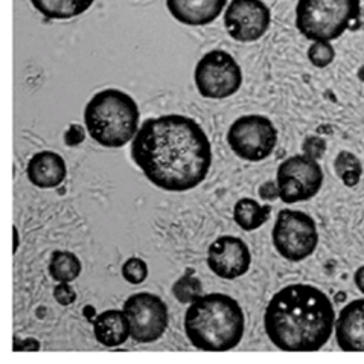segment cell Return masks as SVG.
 Listing matches in <instances>:
<instances>
[{
    "label": "cell",
    "instance_id": "cell-6",
    "mask_svg": "<svg viewBox=\"0 0 364 364\" xmlns=\"http://www.w3.org/2000/svg\"><path fill=\"white\" fill-rule=\"evenodd\" d=\"M273 244L287 261L301 262L309 258L318 244L314 220L301 210H281L273 228Z\"/></svg>",
    "mask_w": 364,
    "mask_h": 364
},
{
    "label": "cell",
    "instance_id": "cell-10",
    "mask_svg": "<svg viewBox=\"0 0 364 364\" xmlns=\"http://www.w3.org/2000/svg\"><path fill=\"white\" fill-rule=\"evenodd\" d=\"M122 309L130 322L132 338L137 343H154L168 329V306L153 293L132 294Z\"/></svg>",
    "mask_w": 364,
    "mask_h": 364
},
{
    "label": "cell",
    "instance_id": "cell-26",
    "mask_svg": "<svg viewBox=\"0 0 364 364\" xmlns=\"http://www.w3.org/2000/svg\"><path fill=\"white\" fill-rule=\"evenodd\" d=\"M85 139V132L82 125L80 124H72L69 127V130L64 134V142H66L68 146H78L84 142Z\"/></svg>",
    "mask_w": 364,
    "mask_h": 364
},
{
    "label": "cell",
    "instance_id": "cell-4",
    "mask_svg": "<svg viewBox=\"0 0 364 364\" xmlns=\"http://www.w3.org/2000/svg\"><path fill=\"white\" fill-rule=\"evenodd\" d=\"M139 107L130 95L107 89L96 93L84 110V124L93 141L105 148H122L139 128Z\"/></svg>",
    "mask_w": 364,
    "mask_h": 364
},
{
    "label": "cell",
    "instance_id": "cell-11",
    "mask_svg": "<svg viewBox=\"0 0 364 364\" xmlns=\"http://www.w3.org/2000/svg\"><path fill=\"white\" fill-rule=\"evenodd\" d=\"M270 23V8L262 0H232L224 14V26L228 29V34L241 43H252L262 38Z\"/></svg>",
    "mask_w": 364,
    "mask_h": 364
},
{
    "label": "cell",
    "instance_id": "cell-30",
    "mask_svg": "<svg viewBox=\"0 0 364 364\" xmlns=\"http://www.w3.org/2000/svg\"><path fill=\"white\" fill-rule=\"evenodd\" d=\"M357 75H358V78L364 82V66H361V68L358 69V73H357Z\"/></svg>",
    "mask_w": 364,
    "mask_h": 364
},
{
    "label": "cell",
    "instance_id": "cell-7",
    "mask_svg": "<svg viewBox=\"0 0 364 364\" xmlns=\"http://www.w3.org/2000/svg\"><path fill=\"white\" fill-rule=\"evenodd\" d=\"M194 80L203 98L226 100L241 89L242 70L229 52L215 49L197 63Z\"/></svg>",
    "mask_w": 364,
    "mask_h": 364
},
{
    "label": "cell",
    "instance_id": "cell-9",
    "mask_svg": "<svg viewBox=\"0 0 364 364\" xmlns=\"http://www.w3.org/2000/svg\"><path fill=\"white\" fill-rule=\"evenodd\" d=\"M276 183L279 198L287 205L308 201L322 189L323 171L316 159L297 154L284 160L277 168Z\"/></svg>",
    "mask_w": 364,
    "mask_h": 364
},
{
    "label": "cell",
    "instance_id": "cell-13",
    "mask_svg": "<svg viewBox=\"0 0 364 364\" xmlns=\"http://www.w3.org/2000/svg\"><path fill=\"white\" fill-rule=\"evenodd\" d=\"M336 338L341 350L364 352V299L341 309L336 320Z\"/></svg>",
    "mask_w": 364,
    "mask_h": 364
},
{
    "label": "cell",
    "instance_id": "cell-25",
    "mask_svg": "<svg viewBox=\"0 0 364 364\" xmlns=\"http://www.w3.org/2000/svg\"><path fill=\"white\" fill-rule=\"evenodd\" d=\"M53 297L61 306H69L75 301H77V293L69 285V282H60L55 288H53Z\"/></svg>",
    "mask_w": 364,
    "mask_h": 364
},
{
    "label": "cell",
    "instance_id": "cell-3",
    "mask_svg": "<svg viewBox=\"0 0 364 364\" xmlns=\"http://www.w3.org/2000/svg\"><path fill=\"white\" fill-rule=\"evenodd\" d=\"M245 320L240 304L221 293L196 299L185 316V333L200 350L228 352L237 348L244 336Z\"/></svg>",
    "mask_w": 364,
    "mask_h": 364
},
{
    "label": "cell",
    "instance_id": "cell-18",
    "mask_svg": "<svg viewBox=\"0 0 364 364\" xmlns=\"http://www.w3.org/2000/svg\"><path fill=\"white\" fill-rule=\"evenodd\" d=\"M270 215L272 208L261 206L259 203L253 198H241L233 208V218L237 221L238 226L245 232L259 229L269 221Z\"/></svg>",
    "mask_w": 364,
    "mask_h": 364
},
{
    "label": "cell",
    "instance_id": "cell-17",
    "mask_svg": "<svg viewBox=\"0 0 364 364\" xmlns=\"http://www.w3.org/2000/svg\"><path fill=\"white\" fill-rule=\"evenodd\" d=\"M40 14L52 20H69L87 11L95 0H29Z\"/></svg>",
    "mask_w": 364,
    "mask_h": 364
},
{
    "label": "cell",
    "instance_id": "cell-8",
    "mask_svg": "<svg viewBox=\"0 0 364 364\" xmlns=\"http://www.w3.org/2000/svg\"><path fill=\"white\" fill-rule=\"evenodd\" d=\"M232 151L247 162H262L274 151L277 130L273 122L262 114L241 116L228 133Z\"/></svg>",
    "mask_w": 364,
    "mask_h": 364
},
{
    "label": "cell",
    "instance_id": "cell-1",
    "mask_svg": "<svg viewBox=\"0 0 364 364\" xmlns=\"http://www.w3.org/2000/svg\"><path fill=\"white\" fill-rule=\"evenodd\" d=\"M132 156L154 186L169 192L197 188L212 165L205 130L192 117L181 114L146 119L133 139Z\"/></svg>",
    "mask_w": 364,
    "mask_h": 364
},
{
    "label": "cell",
    "instance_id": "cell-24",
    "mask_svg": "<svg viewBox=\"0 0 364 364\" xmlns=\"http://www.w3.org/2000/svg\"><path fill=\"white\" fill-rule=\"evenodd\" d=\"M302 149L308 157L320 160L326 153V141L320 136H308L302 144Z\"/></svg>",
    "mask_w": 364,
    "mask_h": 364
},
{
    "label": "cell",
    "instance_id": "cell-14",
    "mask_svg": "<svg viewBox=\"0 0 364 364\" xmlns=\"http://www.w3.org/2000/svg\"><path fill=\"white\" fill-rule=\"evenodd\" d=\"M228 0H166V8L177 21L188 26H206L215 21Z\"/></svg>",
    "mask_w": 364,
    "mask_h": 364
},
{
    "label": "cell",
    "instance_id": "cell-23",
    "mask_svg": "<svg viewBox=\"0 0 364 364\" xmlns=\"http://www.w3.org/2000/svg\"><path fill=\"white\" fill-rule=\"evenodd\" d=\"M122 276L132 285L142 284L148 277V265L141 258H130L122 265Z\"/></svg>",
    "mask_w": 364,
    "mask_h": 364
},
{
    "label": "cell",
    "instance_id": "cell-28",
    "mask_svg": "<svg viewBox=\"0 0 364 364\" xmlns=\"http://www.w3.org/2000/svg\"><path fill=\"white\" fill-rule=\"evenodd\" d=\"M354 282L357 285L358 290L364 294V265L360 267V269L354 274Z\"/></svg>",
    "mask_w": 364,
    "mask_h": 364
},
{
    "label": "cell",
    "instance_id": "cell-16",
    "mask_svg": "<svg viewBox=\"0 0 364 364\" xmlns=\"http://www.w3.org/2000/svg\"><path fill=\"white\" fill-rule=\"evenodd\" d=\"M95 338L98 340L105 348H116L124 345L132 337L130 334V322L119 309H109V311L101 313L93 322Z\"/></svg>",
    "mask_w": 364,
    "mask_h": 364
},
{
    "label": "cell",
    "instance_id": "cell-12",
    "mask_svg": "<svg viewBox=\"0 0 364 364\" xmlns=\"http://www.w3.org/2000/svg\"><path fill=\"white\" fill-rule=\"evenodd\" d=\"M252 255L241 238L221 237L209 245L208 265L221 279H237L249 272Z\"/></svg>",
    "mask_w": 364,
    "mask_h": 364
},
{
    "label": "cell",
    "instance_id": "cell-15",
    "mask_svg": "<svg viewBox=\"0 0 364 364\" xmlns=\"http://www.w3.org/2000/svg\"><path fill=\"white\" fill-rule=\"evenodd\" d=\"M26 173L32 185L41 189H50L63 183L68 174V168L60 154L41 151L29 160Z\"/></svg>",
    "mask_w": 364,
    "mask_h": 364
},
{
    "label": "cell",
    "instance_id": "cell-22",
    "mask_svg": "<svg viewBox=\"0 0 364 364\" xmlns=\"http://www.w3.org/2000/svg\"><path fill=\"white\" fill-rule=\"evenodd\" d=\"M336 58V50L329 41H314L308 49V60L311 61L313 66L323 69L329 66Z\"/></svg>",
    "mask_w": 364,
    "mask_h": 364
},
{
    "label": "cell",
    "instance_id": "cell-29",
    "mask_svg": "<svg viewBox=\"0 0 364 364\" xmlns=\"http://www.w3.org/2000/svg\"><path fill=\"white\" fill-rule=\"evenodd\" d=\"M14 238H16V244H14V252H17L18 249V233H17V229L14 228Z\"/></svg>",
    "mask_w": 364,
    "mask_h": 364
},
{
    "label": "cell",
    "instance_id": "cell-2",
    "mask_svg": "<svg viewBox=\"0 0 364 364\" xmlns=\"http://www.w3.org/2000/svg\"><path fill=\"white\" fill-rule=\"evenodd\" d=\"M336 311L318 288L293 284L277 291L265 309L264 328L272 343L285 352H317L333 336Z\"/></svg>",
    "mask_w": 364,
    "mask_h": 364
},
{
    "label": "cell",
    "instance_id": "cell-21",
    "mask_svg": "<svg viewBox=\"0 0 364 364\" xmlns=\"http://www.w3.org/2000/svg\"><path fill=\"white\" fill-rule=\"evenodd\" d=\"M173 293L180 304H192L203 294L201 281L194 273L188 272L174 284Z\"/></svg>",
    "mask_w": 364,
    "mask_h": 364
},
{
    "label": "cell",
    "instance_id": "cell-19",
    "mask_svg": "<svg viewBox=\"0 0 364 364\" xmlns=\"http://www.w3.org/2000/svg\"><path fill=\"white\" fill-rule=\"evenodd\" d=\"M81 261L75 253L57 250L50 256L49 273L57 282H73L81 274Z\"/></svg>",
    "mask_w": 364,
    "mask_h": 364
},
{
    "label": "cell",
    "instance_id": "cell-27",
    "mask_svg": "<svg viewBox=\"0 0 364 364\" xmlns=\"http://www.w3.org/2000/svg\"><path fill=\"white\" fill-rule=\"evenodd\" d=\"M259 196L262 200H269L273 201L277 197H279V188H277V183H273V181H267L261 188H259Z\"/></svg>",
    "mask_w": 364,
    "mask_h": 364
},
{
    "label": "cell",
    "instance_id": "cell-5",
    "mask_svg": "<svg viewBox=\"0 0 364 364\" xmlns=\"http://www.w3.org/2000/svg\"><path fill=\"white\" fill-rule=\"evenodd\" d=\"M361 0H299L296 28L311 41H333L360 18Z\"/></svg>",
    "mask_w": 364,
    "mask_h": 364
},
{
    "label": "cell",
    "instance_id": "cell-20",
    "mask_svg": "<svg viewBox=\"0 0 364 364\" xmlns=\"http://www.w3.org/2000/svg\"><path fill=\"white\" fill-rule=\"evenodd\" d=\"M334 168L340 180L343 181L348 188H354L360 183L363 166L355 154H352L349 151H340L338 156L336 157Z\"/></svg>",
    "mask_w": 364,
    "mask_h": 364
}]
</instances>
